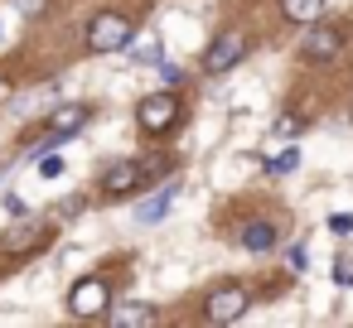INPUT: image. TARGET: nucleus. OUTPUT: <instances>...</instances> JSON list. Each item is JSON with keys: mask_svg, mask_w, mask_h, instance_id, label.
<instances>
[{"mask_svg": "<svg viewBox=\"0 0 353 328\" xmlns=\"http://www.w3.org/2000/svg\"><path fill=\"white\" fill-rule=\"evenodd\" d=\"M131 44V20L126 15H97L92 25H88V49L92 54H117V49H126Z\"/></svg>", "mask_w": 353, "mask_h": 328, "instance_id": "f257e3e1", "label": "nucleus"}, {"mask_svg": "<svg viewBox=\"0 0 353 328\" xmlns=\"http://www.w3.org/2000/svg\"><path fill=\"white\" fill-rule=\"evenodd\" d=\"M136 121H141V131L160 135V131H170V126L179 121V102H174L170 92H150V97L136 107Z\"/></svg>", "mask_w": 353, "mask_h": 328, "instance_id": "f03ea898", "label": "nucleus"}, {"mask_svg": "<svg viewBox=\"0 0 353 328\" xmlns=\"http://www.w3.org/2000/svg\"><path fill=\"white\" fill-rule=\"evenodd\" d=\"M107 299H112V289H107V280H78L73 285V294H68V314L73 318H97L102 309H107Z\"/></svg>", "mask_w": 353, "mask_h": 328, "instance_id": "7ed1b4c3", "label": "nucleus"}, {"mask_svg": "<svg viewBox=\"0 0 353 328\" xmlns=\"http://www.w3.org/2000/svg\"><path fill=\"white\" fill-rule=\"evenodd\" d=\"M247 54V39L237 34V30H223L213 44H208V54H203V68L208 73H228V68H237V58Z\"/></svg>", "mask_w": 353, "mask_h": 328, "instance_id": "20e7f679", "label": "nucleus"}, {"mask_svg": "<svg viewBox=\"0 0 353 328\" xmlns=\"http://www.w3.org/2000/svg\"><path fill=\"white\" fill-rule=\"evenodd\" d=\"M247 289L242 285H218L213 294H208V323H232V318H242L247 314Z\"/></svg>", "mask_w": 353, "mask_h": 328, "instance_id": "39448f33", "label": "nucleus"}, {"mask_svg": "<svg viewBox=\"0 0 353 328\" xmlns=\"http://www.w3.org/2000/svg\"><path fill=\"white\" fill-rule=\"evenodd\" d=\"M44 237H49V227H44V222H20V227H10L6 237H0V251H6V256H20V251L39 246Z\"/></svg>", "mask_w": 353, "mask_h": 328, "instance_id": "423d86ee", "label": "nucleus"}, {"mask_svg": "<svg viewBox=\"0 0 353 328\" xmlns=\"http://www.w3.org/2000/svg\"><path fill=\"white\" fill-rule=\"evenodd\" d=\"M141 179H145V164H136V160H121V164H112V169L102 174V188L117 198V193H131Z\"/></svg>", "mask_w": 353, "mask_h": 328, "instance_id": "0eeeda50", "label": "nucleus"}, {"mask_svg": "<svg viewBox=\"0 0 353 328\" xmlns=\"http://www.w3.org/2000/svg\"><path fill=\"white\" fill-rule=\"evenodd\" d=\"M88 126V107H59L54 116H49V131L63 140V135H73V131H83Z\"/></svg>", "mask_w": 353, "mask_h": 328, "instance_id": "6e6552de", "label": "nucleus"}, {"mask_svg": "<svg viewBox=\"0 0 353 328\" xmlns=\"http://www.w3.org/2000/svg\"><path fill=\"white\" fill-rule=\"evenodd\" d=\"M174 193H179V188H174V184H165V188H160L155 198H145V203L136 208V222H145V227H150V222H160V217L170 212V203H174Z\"/></svg>", "mask_w": 353, "mask_h": 328, "instance_id": "1a4fd4ad", "label": "nucleus"}, {"mask_svg": "<svg viewBox=\"0 0 353 328\" xmlns=\"http://www.w3.org/2000/svg\"><path fill=\"white\" fill-rule=\"evenodd\" d=\"M281 10L295 20V25H314L324 15V0H281Z\"/></svg>", "mask_w": 353, "mask_h": 328, "instance_id": "9d476101", "label": "nucleus"}, {"mask_svg": "<svg viewBox=\"0 0 353 328\" xmlns=\"http://www.w3.org/2000/svg\"><path fill=\"white\" fill-rule=\"evenodd\" d=\"M242 246H247V251H271V246H276L271 222H247V227H242Z\"/></svg>", "mask_w": 353, "mask_h": 328, "instance_id": "9b49d317", "label": "nucleus"}, {"mask_svg": "<svg viewBox=\"0 0 353 328\" xmlns=\"http://www.w3.org/2000/svg\"><path fill=\"white\" fill-rule=\"evenodd\" d=\"M305 54H314V58H329V54H339V30H310V39H305Z\"/></svg>", "mask_w": 353, "mask_h": 328, "instance_id": "f8f14e48", "label": "nucleus"}, {"mask_svg": "<svg viewBox=\"0 0 353 328\" xmlns=\"http://www.w3.org/2000/svg\"><path fill=\"white\" fill-rule=\"evenodd\" d=\"M112 323H121V328H131V323H155V309H145V304H121V309H112Z\"/></svg>", "mask_w": 353, "mask_h": 328, "instance_id": "ddd939ff", "label": "nucleus"}, {"mask_svg": "<svg viewBox=\"0 0 353 328\" xmlns=\"http://www.w3.org/2000/svg\"><path fill=\"white\" fill-rule=\"evenodd\" d=\"M295 164H300V150H295V145H285V150L271 160V174H290Z\"/></svg>", "mask_w": 353, "mask_h": 328, "instance_id": "4468645a", "label": "nucleus"}, {"mask_svg": "<svg viewBox=\"0 0 353 328\" xmlns=\"http://www.w3.org/2000/svg\"><path fill=\"white\" fill-rule=\"evenodd\" d=\"M329 232L348 237V232H353V212H334V217H329Z\"/></svg>", "mask_w": 353, "mask_h": 328, "instance_id": "2eb2a0df", "label": "nucleus"}, {"mask_svg": "<svg viewBox=\"0 0 353 328\" xmlns=\"http://www.w3.org/2000/svg\"><path fill=\"white\" fill-rule=\"evenodd\" d=\"M334 280H339V285H353V261H348V256H339V265H334Z\"/></svg>", "mask_w": 353, "mask_h": 328, "instance_id": "dca6fc26", "label": "nucleus"}, {"mask_svg": "<svg viewBox=\"0 0 353 328\" xmlns=\"http://www.w3.org/2000/svg\"><path fill=\"white\" fill-rule=\"evenodd\" d=\"M44 6H49V0H15V10H20V15H30V20H34V15H44Z\"/></svg>", "mask_w": 353, "mask_h": 328, "instance_id": "f3484780", "label": "nucleus"}, {"mask_svg": "<svg viewBox=\"0 0 353 328\" xmlns=\"http://www.w3.org/2000/svg\"><path fill=\"white\" fill-rule=\"evenodd\" d=\"M300 126H305V121H300V116H281V121H276V135H295V131H300Z\"/></svg>", "mask_w": 353, "mask_h": 328, "instance_id": "a211bd4d", "label": "nucleus"}, {"mask_svg": "<svg viewBox=\"0 0 353 328\" xmlns=\"http://www.w3.org/2000/svg\"><path fill=\"white\" fill-rule=\"evenodd\" d=\"M136 58H141V63H160V44H141Z\"/></svg>", "mask_w": 353, "mask_h": 328, "instance_id": "6ab92c4d", "label": "nucleus"}, {"mask_svg": "<svg viewBox=\"0 0 353 328\" xmlns=\"http://www.w3.org/2000/svg\"><path fill=\"white\" fill-rule=\"evenodd\" d=\"M39 169L54 179V174H63V160H59V155H44V164H39Z\"/></svg>", "mask_w": 353, "mask_h": 328, "instance_id": "aec40b11", "label": "nucleus"}, {"mask_svg": "<svg viewBox=\"0 0 353 328\" xmlns=\"http://www.w3.org/2000/svg\"><path fill=\"white\" fill-rule=\"evenodd\" d=\"M310 261H305V246H290V270H305Z\"/></svg>", "mask_w": 353, "mask_h": 328, "instance_id": "412c9836", "label": "nucleus"}]
</instances>
